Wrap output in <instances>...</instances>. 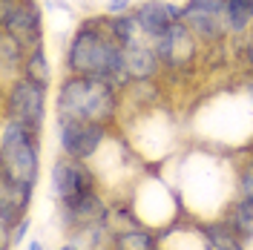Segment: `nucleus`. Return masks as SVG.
Segmentation results:
<instances>
[{"label": "nucleus", "instance_id": "f257e3e1", "mask_svg": "<svg viewBox=\"0 0 253 250\" xmlns=\"http://www.w3.org/2000/svg\"><path fill=\"white\" fill-rule=\"evenodd\" d=\"M63 72L86 78L112 81L124 86V46L112 35L107 15H89L78 20L63 49Z\"/></svg>", "mask_w": 253, "mask_h": 250}, {"label": "nucleus", "instance_id": "f03ea898", "mask_svg": "<svg viewBox=\"0 0 253 250\" xmlns=\"http://www.w3.org/2000/svg\"><path fill=\"white\" fill-rule=\"evenodd\" d=\"M52 115L58 121H92L115 129L124 115V95L112 81L63 72L52 95Z\"/></svg>", "mask_w": 253, "mask_h": 250}, {"label": "nucleus", "instance_id": "7ed1b4c3", "mask_svg": "<svg viewBox=\"0 0 253 250\" xmlns=\"http://www.w3.org/2000/svg\"><path fill=\"white\" fill-rule=\"evenodd\" d=\"M41 156H43V135L32 132L29 126L3 118V126H0V178L38 187Z\"/></svg>", "mask_w": 253, "mask_h": 250}, {"label": "nucleus", "instance_id": "20e7f679", "mask_svg": "<svg viewBox=\"0 0 253 250\" xmlns=\"http://www.w3.org/2000/svg\"><path fill=\"white\" fill-rule=\"evenodd\" d=\"M3 118L43 135L49 118V86L23 78V75L3 83Z\"/></svg>", "mask_w": 253, "mask_h": 250}, {"label": "nucleus", "instance_id": "39448f33", "mask_svg": "<svg viewBox=\"0 0 253 250\" xmlns=\"http://www.w3.org/2000/svg\"><path fill=\"white\" fill-rule=\"evenodd\" d=\"M95 190H101V175L89 161H81L72 156H58L49 164V196L55 199V204H72L89 196Z\"/></svg>", "mask_w": 253, "mask_h": 250}, {"label": "nucleus", "instance_id": "423d86ee", "mask_svg": "<svg viewBox=\"0 0 253 250\" xmlns=\"http://www.w3.org/2000/svg\"><path fill=\"white\" fill-rule=\"evenodd\" d=\"M181 23L187 26L205 49H219L236 43L227 23V0H184Z\"/></svg>", "mask_w": 253, "mask_h": 250}, {"label": "nucleus", "instance_id": "0eeeda50", "mask_svg": "<svg viewBox=\"0 0 253 250\" xmlns=\"http://www.w3.org/2000/svg\"><path fill=\"white\" fill-rule=\"evenodd\" d=\"M156 52H158V58H161L164 78H181V75H190L199 66L202 55H205V46L178 20L161 38H156Z\"/></svg>", "mask_w": 253, "mask_h": 250}, {"label": "nucleus", "instance_id": "6e6552de", "mask_svg": "<svg viewBox=\"0 0 253 250\" xmlns=\"http://www.w3.org/2000/svg\"><path fill=\"white\" fill-rule=\"evenodd\" d=\"M110 141L112 126L92 124V121H58L55 118V144H58V153H63V156L92 164Z\"/></svg>", "mask_w": 253, "mask_h": 250}, {"label": "nucleus", "instance_id": "1a4fd4ad", "mask_svg": "<svg viewBox=\"0 0 253 250\" xmlns=\"http://www.w3.org/2000/svg\"><path fill=\"white\" fill-rule=\"evenodd\" d=\"M0 32L12 35L26 49L46 43V20L38 0H0Z\"/></svg>", "mask_w": 253, "mask_h": 250}, {"label": "nucleus", "instance_id": "9d476101", "mask_svg": "<svg viewBox=\"0 0 253 250\" xmlns=\"http://www.w3.org/2000/svg\"><path fill=\"white\" fill-rule=\"evenodd\" d=\"M35 184H20V181H9L0 178V233L12 230L17 221L29 216L32 202H35Z\"/></svg>", "mask_w": 253, "mask_h": 250}, {"label": "nucleus", "instance_id": "9b49d317", "mask_svg": "<svg viewBox=\"0 0 253 250\" xmlns=\"http://www.w3.org/2000/svg\"><path fill=\"white\" fill-rule=\"evenodd\" d=\"M135 20L147 38H161L173 23L181 20V3L178 0H138L135 3Z\"/></svg>", "mask_w": 253, "mask_h": 250}, {"label": "nucleus", "instance_id": "f8f14e48", "mask_svg": "<svg viewBox=\"0 0 253 250\" xmlns=\"http://www.w3.org/2000/svg\"><path fill=\"white\" fill-rule=\"evenodd\" d=\"M199 224H202V233H205L210 250H245L248 248V242L233 230V224L224 219V216L199 221Z\"/></svg>", "mask_w": 253, "mask_h": 250}, {"label": "nucleus", "instance_id": "ddd939ff", "mask_svg": "<svg viewBox=\"0 0 253 250\" xmlns=\"http://www.w3.org/2000/svg\"><path fill=\"white\" fill-rule=\"evenodd\" d=\"M110 250H161V236L153 227H126L112 233V248Z\"/></svg>", "mask_w": 253, "mask_h": 250}, {"label": "nucleus", "instance_id": "4468645a", "mask_svg": "<svg viewBox=\"0 0 253 250\" xmlns=\"http://www.w3.org/2000/svg\"><path fill=\"white\" fill-rule=\"evenodd\" d=\"M26 55H29V49L23 46L20 41H15V38L6 35V32H0V66H3V83L20 78Z\"/></svg>", "mask_w": 253, "mask_h": 250}, {"label": "nucleus", "instance_id": "2eb2a0df", "mask_svg": "<svg viewBox=\"0 0 253 250\" xmlns=\"http://www.w3.org/2000/svg\"><path fill=\"white\" fill-rule=\"evenodd\" d=\"M20 75L29 78V81H38V83H43V86H52V81H55V66H52V58H49V52H46V43L29 49Z\"/></svg>", "mask_w": 253, "mask_h": 250}, {"label": "nucleus", "instance_id": "dca6fc26", "mask_svg": "<svg viewBox=\"0 0 253 250\" xmlns=\"http://www.w3.org/2000/svg\"><path fill=\"white\" fill-rule=\"evenodd\" d=\"M227 23L233 41L245 38L253 29V0H227Z\"/></svg>", "mask_w": 253, "mask_h": 250}, {"label": "nucleus", "instance_id": "f3484780", "mask_svg": "<svg viewBox=\"0 0 253 250\" xmlns=\"http://www.w3.org/2000/svg\"><path fill=\"white\" fill-rule=\"evenodd\" d=\"M224 219L233 224V230H236L245 242H253V202L236 196V199L230 202V207H227Z\"/></svg>", "mask_w": 253, "mask_h": 250}, {"label": "nucleus", "instance_id": "a211bd4d", "mask_svg": "<svg viewBox=\"0 0 253 250\" xmlns=\"http://www.w3.org/2000/svg\"><path fill=\"white\" fill-rule=\"evenodd\" d=\"M236 196L253 202V156L236 161Z\"/></svg>", "mask_w": 253, "mask_h": 250}, {"label": "nucleus", "instance_id": "6ab92c4d", "mask_svg": "<svg viewBox=\"0 0 253 250\" xmlns=\"http://www.w3.org/2000/svg\"><path fill=\"white\" fill-rule=\"evenodd\" d=\"M135 3L138 0H104V15H110V17L126 15V12L135 9Z\"/></svg>", "mask_w": 253, "mask_h": 250}, {"label": "nucleus", "instance_id": "aec40b11", "mask_svg": "<svg viewBox=\"0 0 253 250\" xmlns=\"http://www.w3.org/2000/svg\"><path fill=\"white\" fill-rule=\"evenodd\" d=\"M236 52H239V58H242V66L253 63V29L248 32L245 38H239L236 41Z\"/></svg>", "mask_w": 253, "mask_h": 250}, {"label": "nucleus", "instance_id": "412c9836", "mask_svg": "<svg viewBox=\"0 0 253 250\" xmlns=\"http://www.w3.org/2000/svg\"><path fill=\"white\" fill-rule=\"evenodd\" d=\"M20 250H46V245H43L41 239H32V242H26Z\"/></svg>", "mask_w": 253, "mask_h": 250}, {"label": "nucleus", "instance_id": "4be33fe9", "mask_svg": "<svg viewBox=\"0 0 253 250\" xmlns=\"http://www.w3.org/2000/svg\"><path fill=\"white\" fill-rule=\"evenodd\" d=\"M58 250H86V248H81V245H75V242H69V239H66Z\"/></svg>", "mask_w": 253, "mask_h": 250}, {"label": "nucleus", "instance_id": "5701e85b", "mask_svg": "<svg viewBox=\"0 0 253 250\" xmlns=\"http://www.w3.org/2000/svg\"><path fill=\"white\" fill-rule=\"evenodd\" d=\"M245 75H248V81H253V63H248V66H245Z\"/></svg>", "mask_w": 253, "mask_h": 250}, {"label": "nucleus", "instance_id": "b1692460", "mask_svg": "<svg viewBox=\"0 0 253 250\" xmlns=\"http://www.w3.org/2000/svg\"><path fill=\"white\" fill-rule=\"evenodd\" d=\"M248 156H253V138H251V144H248Z\"/></svg>", "mask_w": 253, "mask_h": 250}, {"label": "nucleus", "instance_id": "393cba45", "mask_svg": "<svg viewBox=\"0 0 253 250\" xmlns=\"http://www.w3.org/2000/svg\"><path fill=\"white\" fill-rule=\"evenodd\" d=\"M251 89H253V81H251Z\"/></svg>", "mask_w": 253, "mask_h": 250}]
</instances>
